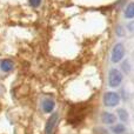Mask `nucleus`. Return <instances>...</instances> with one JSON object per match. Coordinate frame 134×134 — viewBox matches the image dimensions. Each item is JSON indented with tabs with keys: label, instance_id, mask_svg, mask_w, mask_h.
Segmentation results:
<instances>
[{
	"label": "nucleus",
	"instance_id": "nucleus-1",
	"mask_svg": "<svg viewBox=\"0 0 134 134\" xmlns=\"http://www.w3.org/2000/svg\"><path fill=\"white\" fill-rule=\"evenodd\" d=\"M102 101H104V105L106 107H115L120 102V97L115 92H107L104 95Z\"/></svg>",
	"mask_w": 134,
	"mask_h": 134
},
{
	"label": "nucleus",
	"instance_id": "nucleus-2",
	"mask_svg": "<svg viewBox=\"0 0 134 134\" xmlns=\"http://www.w3.org/2000/svg\"><path fill=\"white\" fill-rule=\"evenodd\" d=\"M125 57V47H124L122 44H116L115 46L113 47V49H112V63L114 64H118L120 63L121 60H122V58Z\"/></svg>",
	"mask_w": 134,
	"mask_h": 134
},
{
	"label": "nucleus",
	"instance_id": "nucleus-3",
	"mask_svg": "<svg viewBox=\"0 0 134 134\" xmlns=\"http://www.w3.org/2000/svg\"><path fill=\"white\" fill-rule=\"evenodd\" d=\"M122 81V74H121L120 71H118L116 68H112L109 71L108 74V82L111 87H118L119 85L121 83Z\"/></svg>",
	"mask_w": 134,
	"mask_h": 134
},
{
	"label": "nucleus",
	"instance_id": "nucleus-4",
	"mask_svg": "<svg viewBox=\"0 0 134 134\" xmlns=\"http://www.w3.org/2000/svg\"><path fill=\"white\" fill-rule=\"evenodd\" d=\"M58 118H59V115L57 113H53L51 116H49V119L46 122V126H45V134H52L53 133L57 122H58Z\"/></svg>",
	"mask_w": 134,
	"mask_h": 134
},
{
	"label": "nucleus",
	"instance_id": "nucleus-5",
	"mask_svg": "<svg viewBox=\"0 0 134 134\" xmlns=\"http://www.w3.org/2000/svg\"><path fill=\"white\" fill-rule=\"evenodd\" d=\"M101 120L104 121L106 125H112V124L115 122L116 118L114 114L109 113V112H105V113H102V115H101Z\"/></svg>",
	"mask_w": 134,
	"mask_h": 134
},
{
	"label": "nucleus",
	"instance_id": "nucleus-6",
	"mask_svg": "<svg viewBox=\"0 0 134 134\" xmlns=\"http://www.w3.org/2000/svg\"><path fill=\"white\" fill-rule=\"evenodd\" d=\"M13 67H14L13 61L9 60V59H5V60H2L0 63V68H1L2 72H11L13 69Z\"/></svg>",
	"mask_w": 134,
	"mask_h": 134
},
{
	"label": "nucleus",
	"instance_id": "nucleus-7",
	"mask_svg": "<svg viewBox=\"0 0 134 134\" xmlns=\"http://www.w3.org/2000/svg\"><path fill=\"white\" fill-rule=\"evenodd\" d=\"M54 106H55V104H54V101L51 99H46L42 102V108H44V111L46 112V113H51L54 109Z\"/></svg>",
	"mask_w": 134,
	"mask_h": 134
},
{
	"label": "nucleus",
	"instance_id": "nucleus-8",
	"mask_svg": "<svg viewBox=\"0 0 134 134\" xmlns=\"http://www.w3.org/2000/svg\"><path fill=\"white\" fill-rule=\"evenodd\" d=\"M125 18L133 19L134 18V2H130L125 9Z\"/></svg>",
	"mask_w": 134,
	"mask_h": 134
},
{
	"label": "nucleus",
	"instance_id": "nucleus-9",
	"mask_svg": "<svg viewBox=\"0 0 134 134\" xmlns=\"http://www.w3.org/2000/svg\"><path fill=\"white\" fill-rule=\"evenodd\" d=\"M118 116H119V119H120L121 121H127V120H128V114H127V112H126L125 109H122V108L118 109Z\"/></svg>",
	"mask_w": 134,
	"mask_h": 134
},
{
	"label": "nucleus",
	"instance_id": "nucleus-10",
	"mask_svg": "<svg viewBox=\"0 0 134 134\" xmlns=\"http://www.w3.org/2000/svg\"><path fill=\"white\" fill-rule=\"evenodd\" d=\"M112 131H113L115 134H122L125 132V126H124L122 124H118V125H115L113 128H112Z\"/></svg>",
	"mask_w": 134,
	"mask_h": 134
},
{
	"label": "nucleus",
	"instance_id": "nucleus-11",
	"mask_svg": "<svg viewBox=\"0 0 134 134\" xmlns=\"http://www.w3.org/2000/svg\"><path fill=\"white\" fill-rule=\"evenodd\" d=\"M28 1H30V5L32 7H39L41 4V0H28Z\"/></svg>",
	"mask_w": 134,
	"mask_h": 134
}]
</instances>
